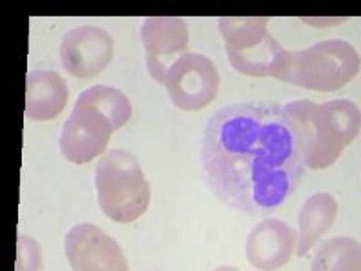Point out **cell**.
Wrapping results in <instances>:
<instances>
[{"instance_id":"cell-14","label":"cell","mask_w":361,"mask_h":271,"mask_svg":"<svg viewBox=\"0 0 361 271\" xmlns=\"http://www.w3.org/2000/svg\"><path fill=\"white\" fill-rule=\"evenodd\" d=\"M74 105L90 107L103 114L112 124V127H125L132 118V103L123 90L111 85H92L78 96Z\"/></svg>"},{"instance_id":"cell-6","label":"cell","mask_w":361,"mask_h":271,"mask_svg":"<svg viewBox=\"0 0 361 271\" xmlns=\"http://www.w3.org/2000/svg\"><path fill=\"white\" fill-rule=\"evenodd\" d=\"M163 85L179 111L195 112L208 107L217 98L221 78L208 56L188 51L170 67Z\"/></svg>"},{"instance_id":"cell-2","label":"cell","mask_w":361,"mask_h":271,"mask_svg":"<svg viewBox=\"0 0 361 271\" xmlns=\"http://www.w3.org/2000/svg\"><path fill=\"white\" fill-rule=\"evenodd\" d=\"M283 107L298 136L305 169L333 167L345 148L360 136V107L350 100L325 103L296 100Z\"/></svg>"},{"instance_id":"cell-8","label":"cell","mask_w":361,"mask_h":271,"mask_svg":"<svg viewBox=\"0 0 361 271\" xmlns=\"http://www.w3.org/2000/svg\"><path fill=\"white\" fill-rule=\"evenodd\" d=\"M116 128L103 114L90 107L74 105L60 136V150L74 164H83L107 152Z\"/></svg>"},{"instance_id":"cell-12","label":"cell","mask_w":361,"mask_h":271,"mask_svg":"<svg viewBox=\"0 0 361 271\" xmlns=\"http://www.w3.org/2000/svg\"><path fill=\"white\" fill-rule=\"evenodd\" d=\"M69 100V87L56 71H31L25 80V116L33 121L56 118Z\"/></svg>"},{"instance_id":"cell-11","label":"cell","mask_w":361,"mask_h":271,"mask_svg":"<svg viewBox=\"0 0 361 271\" xmlns=\"http://www.w3.org/2000/svg\"><path fill=\"white\" fill-rule=\"evenodd\" d=\"M296 250V231L276 219L255 226L246 241V257L257 270H279L289 263Z\"/></svg>"},{"instance_id":"cell-9","label":"cell","mask_w":361,"mask_h":271,"mask_svg":"<svg viewBox=\"0 0 361 271\" xmlns=\"http://www.w3.org/2000/svg\"><path fill=\"white\" fill-rule=\"evenodd\" d=\"M141 40L147 51L148 73L157 83H164L170 67L188 53V25L176 17L147 18L141 28Z\"/></svg>"},{"instance_id":"cell-4","label":"cell","mask_w":361,"mask_h":271,"mask_svg":"<svg viewBox=\"0 0 361 271\" xmlns=\"http://www.w3.org/2000/svg\"><path fill=\"white\" fill-rule=\"evenodd\" d=\"M360 54L349 42L324 40L304 51H288L280 82L316 92H334L360 74Z\"/></svg>"},{"instance_id":"cell-13","label":"cell","mask_w":361,"mask_h":271,"mask_svg":"<svg viewBox=\"0 0 361 271\" xmlns=\"http://www.w3.org/2000/svg\"><path fill=\"white\" fill-rule=\"evenodd\" d=\"M338 215V201L333 193L318 192L307 199L300 210L298 234H296V255L305 257L325 231L331 230Z\"/></svg>"},{"instance_id":"cell-1","label":"cell","mask_w":361,"mask_h":271,"mask_svg":"<svg viewBox=\"0 0 361 271\" xmlns=\"http://www.w3.org/2000/svg\"><path fill=\"white\" fill-rule=\"evenodd\" d=\"M201 164L215 198L247 215L282 208L305 174L298 136L275 102L219 109L204 127Z\"/></svg>"},{"instance_id":"cell-3","label":"cell","mask_w":361,"mask_h":271,"mask_svg":"<svg viewBox=\"0 0 361 271\" xmlns=\"http://www.w3.org/2000/svg\"><path fill=\"white\" fill-rule=\"evenodd\" d=\"M94 185L105 217L114 222H134L150 206V185L134 154L112 148L96 164Z\"/></svg>"},{"instance_id":"cell-7","label":"cell","mask_w":361,"mask_h":271,"mask_svg":"<svg viewBox=\"0 0 361 271\" xmlns=\"http://www.w3.org/2000/svg\"><path fill=\"white\" fill-rule=\"evenodd\" d=\"M114 56V40L98 25L69 29L60 44V60L74 78L90 80L107 69Z\"/></svg>"},{"instance_id":"cell-10","label":"cell","mask_w":361,"mask_h":271,"mask_svg":"<svg viewBox=\"0 0 361 271\" xmlns=\"http://www.w3.org/2000/svg\"><path fill=\"white\" fill-rule=\"evenodd\" d=\"M66 255L74 270H127L125 253L111 235L94 224H76L66 235Z\"/></svg>"},{"instance_id":"cell-5","label":"cell","mask_w":361,"mask_h":271,"mask_svg":"<svg viewBox=\"0 0 361 271\" xmlns=\"http://www.w3.org/2000/svg\"><path fill=\"white\" fill-rule=\"evenodd\" d=\"M269 18H219L231 67L253 78H280L288 49L267 31Z\"/></svg>"},{"instance_id":"cell-16","label":"cell","mask_w":361,"mask_h":271,"mask_svg":"<svg viewBox=\"0 0 361 271\" xmlns=\"http://www.w3.org/2000/svg\"><path fill=\"white\" fill-rule=\"evenodd\" d=\"M42 266V251L40 246L33 239L20 237L18 239V270H40Z\"/></svg>"},{"instance_id":"cell-15","label":"cell","mask_w":361,"mask_h":271,"mask_svg":"<svg viewBox=\"0 0 361 271\" xmlns=\"http://www.w3.org/2000/svg\"><path fill=\"white\" fill-rule=\"evenodd\" d=\"M312 270H360V244L349 237H338L320 246Z\"/></svg>"}]
</instances>
